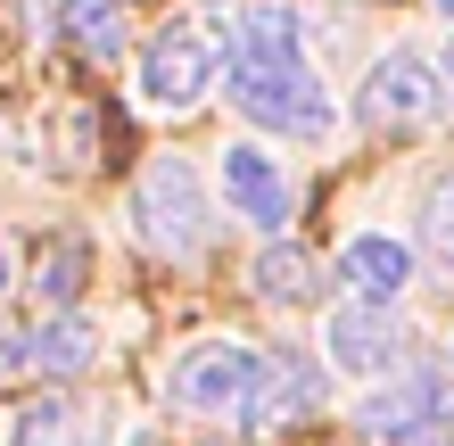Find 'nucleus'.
I'll return each instance as SVG.
<instances>
[{"label": "nucleus", "mask_w": 454, "mask_h": 446, "mask_svg": "<svg viewBox=\"0 0 454 446\" xmlns=\"http://www.w3.org/2000/svg\"><path fill=\"white\" fill-rule=\"evenodd\" d=\"M9 281H17V256H9V240H0V290H9Z\"/></svg>", "instance_id": "obj_18"}, {"label": "nucleus", "mask_w": 454, "mask_h": 446, "mask_svg": "<svg viewBox=\"0 0 454 446\" xmlns=\"http://www.w3.org/2000/svg\"><path fill=\"white\" fill-rule=\"evenodd\" d=\"M430 116H438V67L421 50H388L364 74V124L372 133H421Z\"/></svg>", "instance_id": "obj_5"}, {"label": "nucleus", "mask_w": 454, "mask_h": 446, "mask_svg": "<svg viewBox=\"0 0 454 446\" xmlns=\"http://www.w3.org/2000/svg\"><path fill=\"white\" fill-rule=\"evenodd\" d=\"M174 413L215 430H264V397H273V356L248 348V339H199V348L174 356L166 372Z\"/></svg>", "instance_id": "obj_2"}, {"label": "nucleus", "mask_w": 454, "mask_h": 446, "mask_svg": "<svg viewBox=\"0 0 454 446\" xmlns=\"http://www.w3.org/2000/svg\"><path fill=\"white\" fill-rule=\"evenodd\" d=\"M438 17H454V0H438Z\"/></svg>", "instance_id": "obj_20"}, {"label": "nucleus", "mask_w": 454, "mask_h": 446, "mask_svg": "<svg viewBox=\"0 0 454 446\" xmlns=\"http://www.w3.org/2000/svg\"><path fill=\"white\" fill-rule=\"evenodd\" d=\"M74 273H83V256H74V248H59V256H50V298H74Z\"/></svg>", "instance_id": "obj_17"}, {"label": "nucleus", "mask_w": 454, "mask_h": 446, "mask_svg": "<svg viewBox=\"0 0 454 446\" xmlns=\"http://www.w3.org/2000/svg\"><path fill=\"white\" fill-rule=\"evenodd\" d=\"M59 25L83 59H116L124 50V0H59Z\"/></svg>", "instance_id": "obj_10"}, {"label": "nucleus", "mask_w": 454, "mask_h": 446, "mask_svg": "<svg viewBox=\"0 0 454 446\" xmlns=\"http://www.w3.org/2000/svg\"><path fill=\"white\" fill-rule=\"evenodd\" d=\"M396 348H405V331L388 323V306H339L331 314V331H323V356L339 364V372H388Z\"/></svg>", "instance_id": "obj_8"}, {"label": "nucleus", "mask_w": 454, "mask_h": 446, "mask_svg": "<svg viewBox=\"0 0 454 446\" xmlns=\"http://www.w3.org/2000/svg\"><path fill=\"white\" fill-rule=\"evenodd\" d=\"M446 356H454V348H446Z\"/></svg>", "instance_id": "obj_21"}, {"label": "nucleus", "mask_w": 454, "mask_h": 446, "mask_svg": "<svg viewBox=\"0 0 454 446\" xmlns=\"http://www.w3.org/2000/svg\"><path fill=\"white\" fill-rule=\"evenodd\" d=\"M223 199L239 207V223H264V231H281L289 215H298V191H289L281 157L256 149V141H231L223 149Z\"/></svg>", "instance_id": "obj_7"}, {"label": "nucleus", "mask_w": 454, "mask_h": 446, "mask_svg": "<svg viewBox=\"0 0 454 446\" xmlns=\"http://www.w3.org/2000/svg\"><path fill=\"white\" fill-rule=\"evenodd\" d=\"M405 273H413V256L396 248V240H380V231H356V240L339 248V290L356 298V306H396Z\"/></svg>", "instance_id": "obj_9"}, {"label": "nucleus", "mask_w": 454, "mask_h": 446, "mask_svg": "<svg viewBox=\"0 0 454 446\" xmlns=\"http://www.w3.org/2000/svg\"><path fill=\"white\" fill-rule=\"evenodd\" d=\"M356 422H364V438H372V446H421L438 422H454V413H446L438 372H413V380H396V388H372Z\"/></svg>", "instance_id": "obj_6"}, {"label": "nucleus", "mask_w": 454, "mask_h": 446, "mask_svg": "<svg viewBox=\"0 0 454 446\" xmlns=\"http://www.w3.org/2000/svg\"><path fill=\"white\" fill-rule=\"evenodd\" d=\"M421 240H430V256L454 273V174L430 191V215H421Z\"/></svg>", "instance_id": "obj_15"}, {"label": "nucleus", "mask_w": 454, "mask_h": 446, "mask_svg": "<svg viewBox=\"0 0 454 446\" xmlns=\"http://www.w3.org/2000/svg\"><path fill=\"white\" fill-rule=\"evenodd\" d=\"M132 223L157 256H199L207 248V191L182 157H157V166L132 182Z\"/></svg>", "instance_id": "obj_3"}, {"label": "nucleus", "mask_w": 454, "mask_h": 446, "mask_svg": "<svg viewBox=\"0 0 454 446\" xmlns=\"http://www.w3.org/2000/svg\"><path fill=\"white\" fill-rule=\"evenodd\" d=\"M34 364V323H0V372H25Z\"/></svg>", "instance_id": "obj_16"}, {"label": "nucleus", "mask_w": 454, "mask_h": 446, "mask_svg": "<svg viewBox=\"0 0 454 446\" xmlns=\"http://www.w3.org/2000/svg\"><path fill=\"white\" fill-rule=\"evenodd\" d=\"M438 67H446V83H454V42H446V59H438Z\"/></svg>", "instance_id": "obj_19"}, {"label": "nucleus", "mask_w": 454, "mask_h": 446, "mask_svg": "<svg viewBox=\"0 0 454 446\" xmlns=\"http://www.w3.org/2000/svg\"><path fill=\"white\" fill-rule=\"evenodd\" d=\"M323 405V364H306V356H273V397H264V430H281V422H298V413Z\"/></svg>", "instance_id": "obj_11"}, {"label": "nucleus", "mask_w": 454, "mask_h": 446, "mask_svg": "<svg viewBox=\"0 0 454 446\" xmlns=\"http://www.w3.org/2000/svg\"><path fill=\"white\" fill-rule=\"evenodd\" d=\"M231 108L264 124L281 141H331L339 133V99L323 91V74L306 67V42H298V17L281 0H248L231 17V74H223Z\"/></svg>", "instance_id": "obj_1"}, {"label": "nucleus", "mask_w": 454, "mask_h": 446, "mask_svg": "<svg viewBox=\"0 0 454 446\" xmlns=\"http://www.w3.org/2000/svg\"><path fill=\"white\" fill-rule=\"evenodd\" d=\"M314 281H323V273H314V256H306V248H289V240H273V248L256 256V290L273 298V306L314 298Z\"/></svg>", "instance_id": "obj_13"}, {"label": "nucleus", "mask_w": 454, "mask_h": 446, "mask_svg": "<svg viewBox=\"0 0 454 446\" xmlns=\"http://www.w3.org/2000/svg\"><path fill=\"white\" fill-rule=\"evenodd\" d=\"M74 430V405L67 397H42V405H25L17 422H9V446H67Z\"/></svg>", "instance_id": "obj_14"}, {"label": "nucleus", "mask_w": 454, "mask_h": 446, "mask_svg": "<svg viewBox=\"0 0 454 446\" xmlns=\"http://www.w3.org/2000/svg\"><path fill=\"white\" fill-rule=\"evenodd\" d=\"M91 348H99L91 314H50V323H34V364L42 372H83Z\"/></svg>", "instance_id": "obj_12"}, {"label": "nucleus", "mask_w": 454, "mask_h": 446, "mask_svg": "<svg viewBox=\"0 0 454 446\" xmlns=\"http://www.w3.org/2000/svg\"><path fill=\"white\" fill-rule=\"evenodd\" d=\"M215 42L199 34V25H166V34H157L149 50H141V99L149 108H199L207 91H215Z\"/></svg>", "instance_id": "obj_4"}]
</instances>
